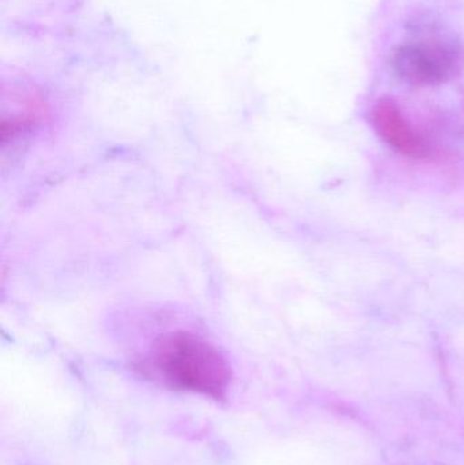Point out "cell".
Wrapping results in <instances>:
<instances>
[{
    "mask_svg": "<svg viewBox=\"0 0 464 465\" xmlns=\"http://www.w3.org/2000/svg\"><path fill=\"white\" fill-rule=\"evenodd\" d=\"M391 68L411 86L449 84L464 71V45L449 35H429L400 44L391 54Z\"/></svg>",
    "mask_w": 464,
    "mask_h": 465,
    "instance_id": "cell-2",
    "label": "cell"
},
{
    "mask_svg": "<svg viewBox=\"0 0 464 465\" xmlns=\"http://www.w3.org/2000/svg\"><path fill=\"white\" fill-rule=\"evenodd\" d=\"M373 127L387 144L409 158L422 160L430 154L424 136L406 119L400 105L391 98H381L370 114Z\"/></svg>",
    "mask_w": 464,
    "mask_h": 465,
    "instance_id": "cell-3",
    "label": "cell"
},
{
    "mask_svg": "<svg viewBox=\"0 0 464 465\" xmlns=\"http://www.w3.org/2000/svg\"><path fill=\"white\" fill-rule=\"evenodd\" d=\"M144 363L169 387L217 401H225L233 379L221 350L191 331H169L158 336Z\"/></svg>",
    "mask_w": 464,
    "mask_h": 465,
    "instance_id": "cell-1",
    "label": "cell"
}]
</instances>
